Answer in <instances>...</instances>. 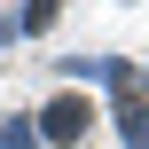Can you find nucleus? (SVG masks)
<instances>
[{
  "label": "nucleus",
  "mask_w": 149,
  "mask_h": 149,
  "mask_svg": "<svg viewBox=\"0 0 149 149\" xmlns=\"http://www.w3.org/2000/svg\"><path fill=\"white\" fill-rule=\"evenodd\" d=\"M86 118H94V110H86V94H55V102H47V118H39V126H47V134H55V141H79V134H86Z\"/></svg>",
  "instance_id": "obj_1"
}]
</instances>
